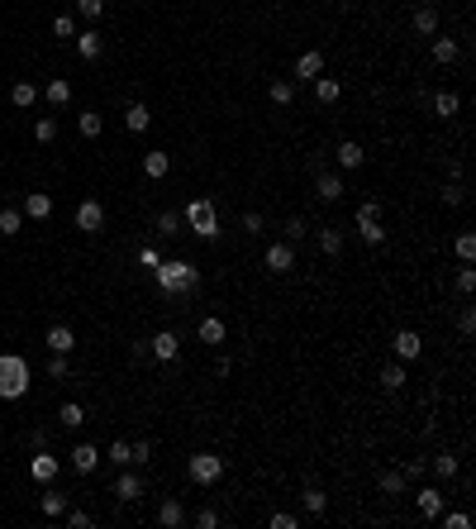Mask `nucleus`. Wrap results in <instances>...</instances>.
Returning a JSON list of instances; mask_svg holds the SVG:
<instances>
[{
    "instance_id": "obj_1",
    "label": "nucleus",
    "mask_w": 476,
    "mask_h": 529,
    "mask_svg": "<svg viewBox=\"0 0 476 529\" xmlns=\"http://www.w3.org/2000/svg\"><path fill=\"white\" fill-rule=\"evenodd\" d=\"M153 277H158L162 296H190V291H200V267L186 262V257H162L158 267H153Z\"/></svg>"
},
{
    "instance_id": "obj_2",
    "label": "nucleus",
    "mask_w": 476,
    "mask_h": 529,
    "mask_svg": "<svg viewBox=\"0 0 476 529\" xmlns=\"http://www.w3.org/2000/svg\"><path fill=\"white\" fill-rule=\"evenodd\" d=\"M29 391V358L0 353V401H19Z\"/></svg>"
},
{
    "instance_id": "obj_3",
    "label": "nucleus",
    "mask_w": 476,
    "mask_h": 529,
    "mask_svg": "<svg viewBox=\"0 0 476 529\" xmlns=\"http://www.w3.org/2000/svg\"><path fill=\"white\" fill-rule=\"evenodd\" d=\"M186 225H190V234L200 243H215L220 239V215H215V201L210 196H195L186 205Z\"/></svg>"
},
{
    "instance_id": "obj_4",
    "label": "nucleus",
    "mask_w": 476,
    "mask_h": 529,
    "mask_svg": "<svg viewBox=\"0 0 476 529\" xmlns=\"http://www.w3.org/2000/svg\"><path fill=\"white\" fill-rule=\"evenodd\" d=\"M352 220H357V234H362V243H372V248H377V243H386V229H381V201H362Z\"/></svg>"
},
{
    "instance_id": "obj_5",
    "label": "nucleus",
    "mask_w": 476,
    "mask_h": 529,
    "mask_svg": "<svg viewBox=\"0 0 476 529\" xmlns=\"http://www.w3.org/2000/svg\"><path fill=\"white\" fill-rule=\"evenodd\" d=\"M186 472H190L195 486H215V481L224 477V458L220 453H195V458L186 463Z\"/></svg>"
},
{
    "instance_id": "obj_6",
    "label": "nucleus",
    "mask_w": 476,
    "mask_h": 529,
    "mask_svg": "<svg viewBox=\"0 0 476 529\" xmlns=\"http://www.w3.org/2000/svg\"><path fill=\"white\" fill-rule=\"evenodd\" d=\"M262 267L267 272H276V277H286V272H296V243H271L267 253H262Z\"/></svg>"
},
{
    "instance_id": "obj_7",
    "label": "nucleus",
    "mask_w": 476,
    "mask_h": 529,
    "mask_svg": "<svg viewBox=\"0 0 476 529\" xmlns=\"http://www.w3.org/2000/svg\"><path fill=\"white\" fill-rule=\"evenodd\" d=\"M58 472H63V463H58L53 453H48V449H33V458H29V477L38 481V486H48V481L58 477Z\"/></svg>"
},
{
    "instance_id": "obj_8",
    "label": "nucleus",
    "mask_w": 476,
    "mask_h": 529,
    "mask_svg": "<svg viewBox=\"0 0 476 529\" xmlns=\"http://www.w3.org/2000/svg\"><path fill=\"white\" fill-rule=\"evenodd\" d=\"M77 229H81V234L105 229V205H100V201H81V205H77Z\"/></svg>"
},
{
    "instance_id": "obj_9",
    "label": "nucleus",
    "mask_w": 476,
    "mask_h": 529,
    "mask_svg": "<svg viewBox=\"0 0 476 529\" xmlns=\"http://www.w3.org/2000/svg\"><path fill=\"white\" fill-rule=\"evenodd\" d=\"M67 458H72V472H81V477H91L95 467H100V449L95 444H77Z\"/></svg>"
},
{
    "instance_id": "obj_10",
    "label": "nucleus",
    "mask_w": 476,
    "mask_h": 529,
    "mask_svg": "<svg viewBox=\"0 0 476 529\" xmlns=\"http://www.w3.org/2000/svg\"><path fill=\"white\" fill-rule=\"evenodd\" d=\"M414 501H419V515H424V520H438V511L448 506V496L438 491V486H419V491H414Z\"/></svg>"
},
{
    "instance_id": "obj_11",
    "label": "nucleus",
    "mask_w": 476,
    "mask_h": 529,
    "mask_svg": "<svg viewBox=\"0 0 476 529\" xmlns=\"http://www.w3.org/2000/svg\"><path fill=\"white\" fill-rule=\"evenodd\" d=\"M391 343H396V358H400V363H414V358L424 353V338L414 334V329H400V334L391 338Z\"/></svg>"
},
{
    "instance_id": "obj_12",
    "label": "nucleus",
    "mask_w": 476,
    "mask_h": 529,
    "mask_svg": "<svg viewBox=\"0 0 476 529\" xmlns=\"http://www.w3.org/2000/svg\"><path fill=\"white\" fill-rule=\"evenodd\" d=\"M315 77H324V53L310 48L296 58V81H315Z\"/></svg>"
},
{
    "instance_id": "obj_13",
    "label": "nucleus",
    "mask_w": 476,
    "mask_h": 529,
    "mask_svg": "<svg viewBox=\"0 0 476 529\" xmlns=\"http://www.w3.org/2000/svg\"><path fill=\"white\" fill-rule=\"evenodd\" d=\"M153 358H162V363H172L176 353H181V338H176V329H162V334H153Z\"/></svg>"
},
{
    "instance_id": "obj_14",
    "label": "nucleus",
    "mask_w": 476,
    "mask_h": 529,
    "mask_svg": "<svg viewBox=\"0 0 476 529\" xmlns=\"http://www.w3.org/2000/svg\"><path fill=\"white\" fill-rule=\"evenodd\" d=\"M343 191H348V186H343V176H333V172H319L315 176V196H319V201H343Z\"/></svg>"
},
{
    "instance_id": "obj_15",
    "label": "nucleus",
    "mask_w": 476,
    "mask_h": 529,
    "mask_svg": "<svg viewBox=\"0 0 476 529\" xmlns=\"http://www.w3.org/2000/svg\"><path fill=\"white\" fill-rule=\"evenodd\" d=\"M158 525H162V529H176V525H186V506H181L176 496H167V501L158 506Z\"/></svg>"
},
{
    "instance_id": "obj_16",
    "label": "nucleus",
    "mask_w": 476,
    "mask_h": 529,
    "mask_svg": "<svg viewBox=\"0 0 476 529\" xmlns=\"http://www.w3.org/2000/svg\"><path fill=\"white\" fill-rule=\"evenodd\" d=\"M333 158H338V167H348V172H352V167H362V162H367V153H362V144L343 139V144L333 148Z\"/></svg>"
},
{
    "instance_id": "obj_17",
    "label": "nucleus",
    "mask_w": 476,
    "mask_h": 529,
    "mask_svg": "<svg viewBox=\"0 0 476 529\" xmlns=\"http://www.w3.org/2000/svg\"><path fill=\"white\" fill-rule=\"evenodd\" d=\"M24 215H29V220H48V215H53V196H48V191H29V196H24Z\"/></svg>"
},
{
    "instance_id": "obj_18",
    "label": "nucleus",
    "mask_w": 476,
    "mask_h": 529,
    "mask_svg": "<svg viewBox=\"0 0 476 529\" xmlns=\"http://www.w3.org/2000/svg\"><path fill=\"white\" fill-rule=\"evenodd\" d=\"M48 348L53 353H72L77 348V334H72V329H67V324H53V329H48V338H43Z\"/></svg>"
},
{
    "instance_id": "obj_19",
    "label": "nucleus",
    "mask_w": 476,
    "mask_h": 529,
    "mask_svg": "<svg viewBox=\"0 0 476 529\" xmlns=\"http://www.w3.org/2000/svg\"><path fill=\"white\" fill-rule=\"evenodd\" d=\"M410 24H414V33H424V38H433V33H438V10H433V5H419Z\"/></svg>"
},
{
    "instance_id": "obj_20",
    "label": "nucleus",
    "mask_w": 476,
    "mask_h": 529,
    "mask_svg": "<svg viewBox=\"0 0 476 529\" xmlns=\"http://www.w3.org/2000/svg\"><path fill=\"white\" fill-rule=\"evenodd\" d=\"M77 53H81V58H86V63H95V58L105 53V38H100V33H95V29L77 33Z\"/></svg>"
},
{
    "instance_id": "obj_21",
    "label": "nucleus",
    "mask_w": 476,
    "mask_h": 529,
    "mask_svg": "<svg viewBox=\"0 0 476 529\" xmlns=\"http://www.w3.org/2000/svg\"><path fill=\"white\" fill-rule=\"evenodd\" d=\"M139 496H143V477L124 472V477L114 481V501H124V506H129V501H139Z\"/></svg>"
},
{
    "instance_id": "obj_22",
    "label": "nucleus",
    "mask_w": 476,
    "mask_h": 529,
    "mask_svg": "<svg viewBox=\"0 0 476 529\" xmlns=\"http://www.w3.org/2000/svg\"><path fill=\"white\" fill-rule=\"evenodd\" d=\"M315 96H319V105H333V100L343 96V81L338 77H315Z\"/></svg>"
},
{
    "instance_id": "obj_23",
    "label": "nucleus",
    "mask_w": 476,
    "mask_h": 529,
    "mask_svg": "<svg viewBox=\"0 0 476 529\" xmlns=\"http://www.w3.org/2000/svg\"><path fill=\"white\" fill-rule=\"evenodd\" d=\"M167 167H172V158H167V153H143V172L153 176V181H162V176H167Z\"/></svg>"
},
{
    "instance_id": "obj_24",
    "label": "nucleus",
    "mask_w": 476,
    "mask_h": 529,
    "mask_svg": "<svg viewBox=\"0 0 476 529\" xmlns=\"http://www.w3.org/2000/svg\"><path fill=\"white\" fill-rule=\"evenodd\" d=\"M200 343H224V320L220 315H205V320H200Z\"/></svg>"
},
{
    "instance_id": "obj_25",
    "label": "nucleus",
    "mask_w": 476,
    "mask_h": 529,
    "mask_svg": "<svg viewBox=\"0 0 476 529\" xmlns=\"http://www.w3.org/2000/svg\"><path fill=\"white\" fill-rule=\"evenodd\" d=\"M10 100H15L19 110H29L33 100H38V86H33V81H15V91H10Z\"/></svg>"
},
{
    "instance_id": "obj_26",
    "label": "nucleus",
    "mask_w": 476,
    "mask_h": 529,
    "mask_svg": "<svg viewBox=\"0 0 476 529\" xmlns=\"http://www.w3.org/2000/svg\"><path fill=\"white\" fill-rule=\"evenodd\" d=\"M381 386H386V391H400V386H405V363H386V368H381Z\"/></svg>"
},
{
    "instance_id": "obj_27",
    "label": "nucleus",
    "mask_w": 476,
    "mask_h": 529,
    "mask_svg": "<svg viewBox=\"0 0 476 529\" xmlns=\"http://www.w3.org/2000/svg\"><path fill=\"white\" fill-rule=\"evenodd\" d=\"M19 229H24V210H0V234L15 239Z\"/></svg>"
},
{
    "instance_id": "obj_28",
    "label": "nucleus",
    "mask_w": 476,
    "mask_h": 529,
    "mask_svg": "<svg viewBox=\"0 0 476 529\" xmlns=\"http://www.w3.org/2000/svg\"><path fill=\"white\" fill-rule=\"evenodd\" d=\"M124 124L134 129V134H143V129L153 124V114H148V105H129V110H124Z\"/></svg>"
},
{
    "instance_id": "obj_29",
    "label": "nucleus",
    "mask_w": 476,
    "mask_h": 529,
    "mask_svg": "<svg viewBox=\"0 0 476 529\" xmlns=\"http://www.w3.org/2000/svg\"><path fill=\"white\" fill-rule=\"evenodd\" d=\"M77 129L86 134V139H100V129H105V119H100V110H81Z\"/></svg>"
},
{
    "instance_id": "obj_30",
    "label": "nucleus",
    "mask_w": 476,
    "mask_h": 529,
    "mask_svg": "<svg viewBox=\"0 0 476 529\" xmlns=\"http://www.w3.org/2000/svg\"><path fill=\"white\" fill-rule=\"evenodd\" d=\"M433 110L443 114V119H453V114L462 110V96H453V91H438V96H433Z\"/></svg>"
},
{
    "instance_id": "obj_31",
    "label": "nucleus",
    "mask_w": 476,
    "mask_h": 529,
    "mask_svg": "<svg viewBox=\"0 0 476 529\" xmlns=\"http://www.w3.org/2000/svg\"><path fill=\"white\" fill-rule=\"evenodd\" d=\"M43 96H48V105H67V100H72V81H63V77H58V81H48V91H43Z\"/></svg>"
},
{
    "instance_id": "obj_32",
    "label": "nucleus",
    "mask_w": 476,
    "mask_h": 529,
    "mask_svg": "<svg viewBox=\"0 0 476 529\" xmlns=\"http://www.w3.org/2000/svg\"><path fill=\"white\" fill-rule=\"evenodd\" d=\"M458 53H462L458 38H433V58L438 63H458Z\"/></svg>"
},
{
    "instance_id": "obj_33",
    "label": "nucleus",
    "mask_w": 476,
    "mask_h": 529,
    "mask_svg": "<svg viewBox=\"0 0 476 529\" xmlns=\"http://www.w3.org/2000/svg\"><path fill=\"white\" fill-rule=\"evenodd\" d=\"M377 486L386 491V496H400V491H405L410 481H405V472H381V477H377Z\"/></svg>"
},
{
    "instance_id": "obj_34",
    "label": "nucleus",
    "mask_w": 476,
    "mask_h": 529,
    "mask_svg": "<svg viewBox=\"0 0 476 529\" xmlns=\"http://www.w3.org/2000/svg\"><path fill=\"white\" fill-rule=\"evenodd\" d=\"M319 248H324L329 257H338L343 253V234H338V229H319Z\"/></svg>"
},
{
    "instance_id": "obj_35",
    "label": "nucleus",
    "mask_w": 476,
    "mask_h": 529,
    "mask_svg": "<svg viewBox=\"0 0 476 529\" xmlns=\"http://www.w3.org/2000/svg\"><path fill=\"white\" fill-rule=\"evenodd\" d=\"M158 234H162V239L181 234V215H176V210H162V215H158Z\"/></svg>"
},
{
    "instance_id": "obj_36",
    "label": "nucleus",
    "mask_w": 476,
    "mask_h": 529,
    "mask_svg": "<svg viewBox=\"0 0 476 529\" xmlns=\"http://www.w3.org/2000/svg\"><path fill=\"white\" fill-rule=\"evenodd\" d=\"M305 511H310V515H324V511H329V496H324L319 486H305Z\"/></svg>"
},
{
    "instance_id": "obj_37",
    "label": "nucleus",
    "mask_w": 476,
    "mask_h": 529,
    "mask_svg": "<svg viewBox=\"0 0 476 529\" xmlns=\"http://www.w3.org/2000/svg\"><path fill=\"white\" fill-rule=\"evenodd\" d=\"M58 420H63L67 429H81V424H86V410H81L77 401H67V405H63V415H58Z\"/></svg>"
},
{
    "instance_id": "obj_38",
    "label": "nucleus",
    "mask_w": 476,
    "mask_h": 529,
    "mask_svg": "<svg viewBox=\"0 0 476 529\" xmlns=\"http://www.w3.org/2000/svg\"><path fill=\"white\" fill-rule=\"evenodd\" d=\"M38 506H43V515H67V496H63V491H43Z\"/></svg>"
},
{
    "instance_id": "obj_39",
    "label": "nucleus",
    "mask_w": 476,
    "mask_h": 529,
    "mask_svg": "<svg viewBox=\"0 0 476 529\" xmlns=\"http://www.w3.org/2000/svg\"><path fill=\"white\" fill-rule=\"evenodd\" d=\"M267 96L276 100V105H291V100H296V86H291V81H271V86H267Z\"/></svg>"
},
{
    "instance_id": "obj_40",
    "label": "nucleus",
    "mask_w": 476,
    "mask_h": 529,
    "mask_svg": "<svg viewBox=\"0 0 476 529\" xmlns=\"http://www.w3.org/2000/svg\"><path fill=\"white\" fill-rule=\"evenodd\" d=\"M105 458H110L114 467H129V463H134V453H129V444H124V439H114V444H110V453H105Z\"/></svg>"
},
{
    "instance_id": "obj_41",
    "label": "nucleus",
    "mask_w": 476,
    "mask_h": 529,
    "mask_svg": "<svg viewBox=\"0 0 476 529\" xmlns=\"http://www.w3.org/2000/svg\"><path fill=\"white\" fill-rule=\"evenodd\" d=\"M438 520H443L448 529H472V515H462V511H448V506L438 511Z\"/></svg>"
},
{
    "instance_id": "obj_42",
    "label": "nucleus",
    "mask_w": 476,
    "mask_h": 529,
    "mask_svg": "<svg viewBox=\"0 0 476 529\" xmlns=\"http://www.w3.org/2000/svg\"><path fill=\"white\" fill-rule=\"evenodd\" d=\"M33 139H38V144H53V139H58V119H38V124H33Z\"/></svg>"
},
{
    "instance_id": "obj_43",
    "label": "nucleus",
    "mask_w": 476,
    "mask_h": 529,
    "mask_svg": "<svg viewBox=\"0 0 476 529\" xmlns=\"http://www.w3.org/2000/svg\"><path fill=\"white\" fill-rule=\"evenodd\" d=\"M433 472H438V477H458V458H453V453H438V458H433Z\"/></svg>"
},
{
    "instance_id": "obj_44",
    "label": "nucleus",
    "mask_w": 476,
    "mask_h": 529,
    "mask_svg": "<svg viewBox=\"0 0 476 529\" xmlns=\"http://www.w3.org/2000/svg\"><path fill=\"white\" fill-rule=\"evenodd\" d=\"M305 234H310V225H305L301 215H291V220H286V243H301Z\"/></svg>"
},
{
    "instance_id": "obj_45",
    "label": "nucleus",
    "mask_w": 476,
    "mask_h": 529,
    "mask_svg": "<svg viewBox=\"0 0 476 529\" xmlns=\"http://www.w3.org/2000/svg\"><path fill=\"white\" fill-rule=\"evenodd\" d=\"M53 33H58V38H77V19L58 15V19H53Z\"/></svg>"
},
{
    "instance_id": "obj_46",
    "label": "nucleus",
    "mask_w": 476,
    "mask_h": 529,
    "mask_svg": "<svg viewBox=\"0 0 476 529\" xmlns=\"http://www.w3.org/2000/svg\"><path fill=\"white\" fill-rule=\"evenodd\" d=\"M438 196H443V205H462V201H467V191H462V181H448V186H443Z\"/></svg>"
},
{
    "instance_id": "obj_47",
    "label": "nucleus",
    "mask_w": 476,
    "mask_h": 529,
    "mask_svg": "<svg viewBox=\"0 0 476 529\" xmlns=\"http://www.w3.org/2000/svg\"><path fill=\"white\" fill-rule=\"evenodd\" d=\"M158 262H162V253L153 248V243H143V248H139V267H148V272H153Z\"/></svg>"
},
{
    "instance_id": "obj_48",
    "label": "nucleus",
    "mask_w": 476,
    "mask_h": 529,
    "mask_svg": "<svg viewBox=\"0 0 476 529\" xmlns=\"http://www.w3.org/2000/svg\"><path fill=\"white\" fill-rule=\"evenodd\" d=\"M458 291L467 296V291H476V272H472V262H462V272H458Z\"/></svg>"
},
{
    "instance_id": "obj_49",
    "label": "nucleus",
    "mask_w": 476,
    "mask_h": 529,
    "mask_svg": "<svg viewBox=\"0 0 476 529\" xmlns=\"http://www.w3.org/2000/svg\"><path fill=\"white\" fill-rule=\"evenodd\" d=\"M48 377H53V382H63V377H67V353H53V363H48Z\"/></svg>"
},
{
    "instance_id": "obj_50",
    "label": "nucleus",
    "mask_w": 476,
    "mask_h": 529,
    "mask_svg": "<svg viewBox=\"0 0 476 529\" xmlns=\"http://www.w3.org/2000/svg\"><path fill=\"white\" fill-rule=\"evenodd\" d=\"M77 10L86 19H100V15H105V0H77Z\"/></svg>"
},
{
    "instance_id": "obj_51",
    "label": "nucleus",
    "mask_w": 476,
    "mask_h": 529,
    "mask_svg": "<svg viewBox=\"0 0 476 529\" xmlns=\"http://www.w3.org/2000/svg\"><path fill=\"white\" fill-rule=\"evenodd\" d=\"M458 257H462V262H472V257H476V239H472V234H458Z\"/></svg>"
},
{
    "instance_id": "obj_52",
    "label": "nucleus",
    "mask_w": 476,
    "mask_h": 529,
    "mask_svg": "<svg viewBox=\"0 0 476 529\" xmlns=\"http://www.w3.org/2000/svg\"><path fill=\"white\" fill-rule=\"evenodd\" d=\"M243 229H248V234H262V229H267V220H262L257 210H248V215H243Z\"/></svg>"
},
{
    "instance_id": "obj_53",
    "label": "nucleus",
    "mask_w": 476,
    "mask_h": 529,
    "mask_svg": "<svg viewBox=\"0 0 476 529\" xmlns=\"http://www.w3.org/2000/svg\"><path fill=\"white\" fill-rule=\"evenodd\" d=\"M129 453H134V463H148V458H153V444L139 439V444H129Z\"/></svg>"
},
{
    "instance_id": "obj_54",
    "label": "nucleus",
    "mask_w": 476,
    "mask_h": 529,
    "mask_svg": "<svg viewBox=\"0 0 476 529\" xmlns=\"http://www.w3.org/2000/svg\"><path fill=\"white\" fill-rule=\"evenodd\" d=\"M458 329H462V334H472V329H476V310H472V305L458 315Z\"/></svg>"
},
{
    "instance_id": "obj_55",
    "label": "nucleus",
    "mask_w": 476,
    "mask_h": 529,
    "mask_svg": "<svg viewBox=\"0 0 476 529\" xmlns=\"http://www.w3.org/2000/svg\"><path fill=\"white\" fill-rule=\"evenodd\" d=\"M400 472H405V481H419V477H424V463H419V458H410Z\"/></svg>"
},
{
    "instance_id": "obj_56",
    "label": "nucleus",
    "mask_w": 476,
    "mask_h": 529,
    "mask_svg": "<svg viewBox=\"0 0 476 529\" xmlns=\"http://www.w3.org/2000/svg\"><path fill=\"white\" fill-rule=\"evenodd\" d=\"M67 525H72V529H91V515H86V511H67Z\"/></svg>"
},
{
    "instance_id": "obj_57",
    "label": "nucleus",
    "mask_w": 476,
    "mask_h": 529,
    "mask_svg": "<svg viewBox=\"0 0 476 529\" xmlns=\"http://www.w3.org/2000/svg\"><path fill=\"white\" fill-rule=\"evenodd\" d=\"M195 525H200V529H215V525H220V511H200V515H195Z\"/></svg>"
},
{
    "instance_id": "obj_58",
    "label": "nucleus",
    "mask_w": 476,
    "mask_h": 529,
    "mask_svg": "<svg viewBox=\"0 0 476 529\" xmlns=\"http://www.w3.org/2000/svg\"><path fill=\"white\" fill-rule=\"evenodd\" d=\"M271 529H296V515H286V511H276V515H271Z\"/></svg>"
}]
</instances>
